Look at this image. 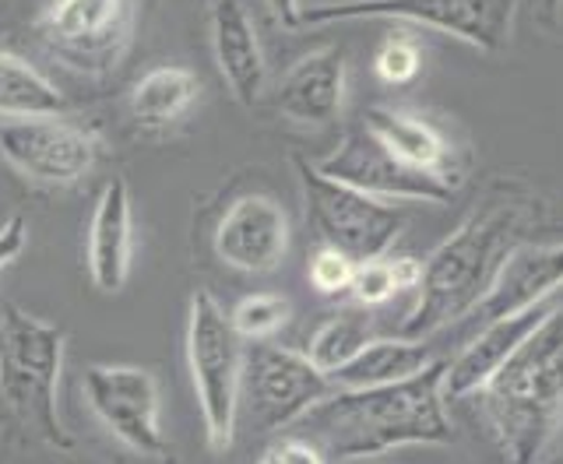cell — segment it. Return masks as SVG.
Returning <instances> with one entry per match:
<instances>
[{"label":"cell","instance_id":"1","mask_svg":"<svg viewBox=\"0 0 563 464\" xmlns=\"http://www.w3.org/2000/svg\"><path fill=\"white\" fill-rule=\"evenodd\" d=\"M448 363H430L384 387H334L296 426L334 461L377 457L398 448H440L454 430L444 412Z\"/></svg>","mask_w":563,"mask_h":464},{"label":"cell","instance_id":"2","mask_svg":"<svg viewBox=\"0 0 563 464\" xmlns=\"http://www.w3.org/2000/svg\"><path fill=\"white\" fill-rule=\"evenodd\" d=\"M532 229V205L525 198H493L422 261L419 299L401 320L398 334L422 342L433 331L468 317L486 299L504 261L525 243Z\"/></svg>","mask_w":563,"mask_h":464},{"label":"cell","instance_id":"3","mask_svg":"<svg viewBox=\"0 0 563 464\" xmlns=\"http://www.w3.org/2000/svg\"><path fill=\"white\" fill-rule=\"evenodd\" d=\"M507 464H542L563 433V302L479 390Z\"/></svg>","mask_w":563,"mask_h":464},{"label":"cell","instance_id":"4","mask_svg":"<svg viewBox=\"0 0 563 464\" xmlns=\"http://www.w3.org/2000/svg\"><path fill=\"white\" fill-rule=\"evenodd\" d=\"M64 331L8 302L0 310V401L25 430L53 451H70L75 437L60 422Z\"/></svg>","mask_w":563,"mask_h":464},{"label":"cell","instance_id":"5","mask_svg":"<svg viewBox=\"0 0 563 464\" xmlns=\"http://www.w3.org/2000/svg\"><path fill=\"white\" fill-rule=\"evenodd\" d=\"M243 363L246 342L229 320V310H222V302L208 289H198L187 310V366L211 451H229L233 443Z\"/></svg>","mask_w":563,"mask_h":464},{"label":"cell","instance_id":"6","mask_svg":"<svg viewBox=\"0 0 563 464\" xmlns=\"http://www.w3.org/2000/svg\"><path fill=\"white\" fill-rule=\"evenodd\" d=\"M518 8L521 0H324V4L299 11L296 29L384 18V22H405L451 35L457 43L497 57L510 46Z\"/></svg>","mask_w":563,"mask_h":464},{"label":"cell","instance_id":"7","mask_svg":"<svg viewBox=\"0 0 563 464\" xmlns=\"http://www.w3.org/2000/svg\"><path fill=\"white\" fill-rule=\"evenodd\" d=\"M299 194H303V216L310 229L324 240V246H339L349 257L369 261L384 257L401 229L405 211L395 201L374 198V194L356 190L334 176L321 173L303 155H292Z\"/></svg>","mask_w":563,"mask_h":464},{"label":"cell","instance_id":"8","mask_svg":"<svg viewBox=\"0 0 563 464\" xmlns=\"http://www.w3.org/2000/svg\"><path fill=\"white\" fill-rule=\"evenodd\" d=\"M137 32L134 0H49L35 35L75 75L106 78L128 60Z\"/></svg>","mask_w":563,"mask_h":464},{"label":"cell","instance_id":"9","mask_svg":"<svg viewBox=\"0 0 563 464\" xmlns=\"http://www.w3.org/2000/svg\"><path fill=\"white\" fill-rule=\"evenodd\" d=\"M331 390V377L313 366L307 352L275 345L268 338L251 342V349H246L240 405L246 408L254 433L289 430Z\"/></svg>","mask_w":563,"mask_h":464},{"label":"cell","instance_id":"10","mask_svg":"<svg viewBox=\"0 0 563 464\" xmlns=\"http://www.w3.org/2000/svg\"><path fill=\"white\" fill-rule=\"evenodd\" d=\"M85 401L123 448L141 457H166L169 440L158 419V384L145 366L96 363L85 369Z\"/></svg>","mask_w":563,"mask_h":464},{"label":"cell","instance_id":"11","mask_svg":"<svg viewBox=\"0 0 563 464\" xmlns=\"http://www.w3.org/2000/svg\"><path fill=\"white\" fill-rule=\"evenodd\" d=\"M0 158L43 187H70L99 163V137L67 117H35L0 123Z\"/></svg>","mask_w":563,"mask_h":464},{"label":"cell","instance_id":"12","mask_svg":"<svg viewBox=\"0 0 563 464\" xmlns=\"http://www.w3.org/2000/svg\"><path fill=\"white\" fill-rule=\"evenodd\" d=\"M317 169L349 184V187H356V190L374 194V198H384V201L448 205L454 194V187L437 180V176L405 166L401 158L387 152L366 128L349 131L342 137V145L334 148L324 163H317Z\"/></svg>","mask_w":563,"mask_h":464},{"label":"cell","instance_id":"13","mask_svg":"<svg viewBox=\"0 0 563 464\" xmlns=\"http://www.w3.org/2000/svg\"><path fill=\"white\" fill-rule=\"evenodd\" d=\"M216 254L243 275H272L289 254V219L268 194H243L216 229Z\"/></svg>","mask_w":563,"mask_h":464},{"label":"cell","instance_id":"14","mask_svg":"<svg viewBox=\"0 0 563 464\" xmlns=\"http://www.w3.org/2000/svg\"><path fill=\"white\" fill-rule=\"evenodd\" d=\"M85 264H88V278L106 296L120 292L131 278L134 208H131V187L123 176L106 180L99 190L85 232Z\"/></svg>","mask_w":563,"mask_h":464},{"label":"cell","instance_id":"15","mask_svg":"<svg viewBox=\"0 0 563 464\" xmlns=\"http://www.w3.org/2000/svg\"><path fill=\"white\" fill-rule=\"evenodd\" d=\"M550 310H553V302H539V307H532V310L507 313L500 320L483 324V331L448 363L444 398L462 401V398L479 395V390L493 380V373H497L510 355L521 349L525 338L532 334L545 317H550Z\"/></svg>","mask_w":563,"mask_h":464},{"label":"cell","instance_id":"16","mask_svg":"<svg viewBox=\"0 0 563 464\" xmlns=\"http://www.w3.org/2000/svg\"><path fill=\"white\" fill-rule=\"evenodd\" d=\"M211 53L233 99L240 106H254L268 85V64L243 0H211Z\"/></svg>","mask_w":563,"mask_h":464},{"label":"cell","instance_id":"17","mask_svg":"<svg viewBox=\"0 0 563 464\" xmlns=\"http://www.w3.org/2000/svg\"><path fill=\"white\" fill-rule=\"evenodd\" d=\"M345 102V57L339 49H313L299 57L275 85V110L303 128H328Z\"/></svg>","mask_w":563,"mask_h":464},{"label":"cell","instance_id":"18","mask_svg":"<svg viewBox=\"0 0 563 464\" xmlns=\"http://www.w3.org/2000/svg\"><path fill=\"white\" fill-rule=\"evenodd\" d=\"M563 285V243H542L528 246L521 243L500 267L497 281L489 285L486 299L472 310L479 324L500 320L507 313L532 310L550 299Z\"/></svg>","mask_w":563,"mask_h":464},{"label":"cell","instance_id":"19","mask_svg":"<svg viewBox=\"0 0 563 464\" xmlns=\"http://www.w3.org/2000/svg\"><path fill=\"white\" fill-rule=\"evenodd\" d=\"M363 128L374 134L387 152L398 155L405 166H412L419 173H430V176H437V180H444L448 187H457V180H462V176L451 173L454 169L451 145L430 120L374 106V110H366Z\"/></svg>","mask_w":563,"mask_h":464},{"label":"cell","instance_id":"20","mask_svg":"<svg viewBox=\"0 0 563 464\" xmlns=\"http://www.w3.org/2000/svg\"><path fill=\"white\" fill-rule=\"evenodd\" d=\"M198 96H201V81L190 67L163 64V67L145 70V75L131 85L128 110L141 131L163 134L198 102Z\"/></svg>","mask_w":563,"mask_h":464},{"label":"cell","instance_id":"21","mask_svg":"<svg viewBox=\"0 0 563 464\" xmlns=\"http://www.w3.org/2000/svg\"><path fill=\"white\" fill-rule=\"evenodd\" d=\"M433 355L422 342L412 338H369V342L352 355V360L331 373L334 387L345 390H360V387H384V384H398L405 377H412L422 366H430Z\"/></svg>","mask_w":563,"mask_h":464},{"label":"cell","instance_id":"22","mask_svg":"<svg viewBox=\"0 0 563 464\" xmlns=\"http://www.w3.org/2000/svg\"><path fill=\"white\" fill-rule=\"evenodd\" d=\"M70 99L32 60L0 49V120L67 117Z\"/></svg>","mask_w":563,"mask_h":464},{"label":"cell","instance_id":"23","mask_svg":"<svg viewBox=\"0 0 563 464\" xmlns=\"http://www.w3.org/2000/svg\"><path fill=\"white\" fill-rule=\"evenodd\" d=\"M366 342H369L366 310H345V313H334L331 320H324V324L313 331L307 355L313 360L317 369H324L331 377V373L342 369Z\"/></svg>","mask_w":563,"mask_h":464},{"label":"cell","instance_id":"24","mask_svg":"<svg viewBox=\"0 0 563 464\" xmlns=\"http://www.w3.org/2000/svg\"><path fill=\"white\" fill-rule=\"evenodd\" d=\"M292 317V302L278 292H254L243 296L233 310H229V320L240 331L243 342H264V338L278 334L289 324Z\"/></svg>","mask_w":563,"mask_h":464},{"label":"cell","instance_id":"25","mask_svg":"<svg viewBox=\"0 0 563 464\" xmlns=\"http://www.w3.org/2000/svg\"><path fill=\"white\" fill-rule=\"evenodd\" d=\"M419 64H422V53L409 32H391L374 57L377 78L387 85H409L419 75Z\"/></svg>","mask_w":563,"mask_h":464},{"label":"cell","instance_id":"26","mask_svg":"<svg viewBox=\"0 0 563 464\" xmlns=\"http://www.w3.org/2000/svg\"><path fill=\"white\" fill-rule=\"evenodd\" d=\"M356 257H349L339 246L317 250L310 261V285L321 296H342L352 289V275H356Z\"/></svg>","mask_w":563,"mask_h":464},{"label":"cell","instance_id":"27","mask_svg":"<svg viewBox=\"0 0 563 464\" xmlns=\"http://www.w3.org/2000/svg\"><path fill=\"white\" fill-rule=\"evenodd\" d=\"M352 296H356L360 307H384L391 299L395 289V275H391V261L387 257H369L356 264V275H352Z\"/></svg>","mask_w":563,"mask_h":464},{"label":"cell","instance_id":"28","mask_svg":"<svg viewBox=\"0 0 563 464\" xmlns=\"http://www.w3.org/2000/svg\"><path fill=\"white\" fill-rule=\"evenodd\" d=\"M25 243H29V222L22 216H11L0 222V272L22 257Z\"/></svg>","mask_w":563,"mask_h":464},{"label":"cell","instance_id":"29","mask_svg":"<svg viewBox=\"0 0 563 464\" xmlns=\"http://www.w3.org/2000/svg\"><path fill=\"white\" fill-rule=\"evenodd\" d=\"M278 464H328L324 461V451L317 448V443H310L307 437H299V440H286V443H278V448H272Z\"/></svg>","mask_w":563,"mask_h":464},{"label":"cell","instance_id":"30","mask_svg":"<svg viewBox=\"0 0 563 464\" xmlns=\"http://www.w3.org/2000/svg\"><path fill=\"white\" fill-rule=\"evenodd\" d=\"M391 275H395V289L405 292V289H419L422 281V261L412 257V254H401L391 261Z\"/></svg>","mask_w":563,"mask_h":464},{"label":"cell","instance_id":"31","mask_svg":"<svg viewBox=\"0 0 563 464\" xmlns=\"http://www.w3.org/2000/svg\"><path fill=\"white\" fill-rule=\"evenodd\" d=\"M268 8H272V14H275L286 29H296L299 11H303V8H299V0H268Z\"/></svg>","mask_w":563,"mask_h":464},{"label":"cell","instance_id":"32","mask_svg":"<svg viewBox=\"0 0 563 464\" xmlns=\"http://www.w3.org/2000/svg\"><path fill=\"white\" fill-rule=\"evenodd\" d=\"M563 14V0H539V18L545 25H556Z\"/></svg>","mask_w":563,"mask_h":464},{"label":"cell","instance_id":"33","mask_svg":"<svg viewBox=\"0 0 563 464\" xmlns=\"http://www.w3.org/2000/svg\"><path fill=\"white\" fill-rule=\"evenodd\" d=\"M257 464H278V457H275V451H268V454H264V457H261Z\"/></svg>","mask_w":563,"mask_h":464},{"label":"cell","instance_id":"34","mask_svg":"<svg viewBox=\"0 0 563 464\" xmlns=\"http://www.w3.org/2000/svg\"><path fill=\"white\" fill-rule=\"evenodd\" d=\"M205 4H211V0H205Z\"/></svg>","mask_w":563,"mask_h":464}]
</instances>
